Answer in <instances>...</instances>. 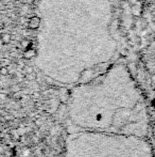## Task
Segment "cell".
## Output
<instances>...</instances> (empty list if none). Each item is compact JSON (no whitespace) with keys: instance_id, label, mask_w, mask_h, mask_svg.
<instances>
[{"instance_id":"1","label":"cell","mask_w":155,"mask_h":157,"mask_svg":"<svg viewBox=\"0 0 155 157\" xmlns=\"http://www.w3.org/2000/svg\"><path fill=\"white\" fill-rule=\"evenodd\" d=\"M69 117L82 131L143 137L148 127L146 106L139 96L121 92L72 96Z\"/></svg>"},{"instance_id":"2","label":"cell","mask_w":155,"mask_h":157,"mask_svg":"<svg viewBox=\"0 0 155 157\" xmlns=\"http://www.w3.org/2000/svg\"><path fill=\"white\" fill-rule=\"evenodd\" d=\"M64 157H151L143 137L82 131L68 139Z\"/></svg>"},{"instance_id":"3","label":"cell","mask_w":155,"mask_h":157,"mask_svg":"<svg viewBox=\"0 0 155 157\" xmlns=\"http://www.w3.org/2000/svg\"><path fill=\"white\" fill-rule=\"evenodd\" d=\"M39 24H41V18L37 17V16H33V17L30 18V21H28V27H29V29H31V30H35L39 27Z\"/></svg>"},{"instance_id":"4","label":"cell","mask_w":155,"mask_h":157,"mask_svg":"<svg viewBox=\"0 0 155 157\" xmlns=\"http://www.w3.org/2000/svg\"><path fill=\"white\" fill-rule=\"evenodd\" d=\"M0 40H1V42H2L3 44H9L12 41V36L9 34V33H3L0 36Z\"/></svg>"},{"instance_id":"5","label":"cell","mask_w":155,"mask_h":157,"mask_svg":"<svg viewBox=\"0 0 155 157\" xmlns=\"http://www.w3.org/2000/svg\"><path fill=\"white\" fill-rule=\"evenodd\" d=\"M35 55H36L35 50H34L32 47H30V48H28V49H26V51H25V53H24V57L26 59H31V58H33Z\"/></svg>"},{"instance_id":"6","label":"cell","mask_w":155,"mask_h":157,"mask_svg":"<svg viewBox=\"0 0 155 157\" xmlns=\"http://www.w3.org/2000/svg\"><path fill=\"white\" fill-rule=\"evenodd\" d=\"M20 46L22 48H26V49H28V48L32 47V43L29 41V40H22V41L20 42Z\"/></svg>"},{"instance_id":"7","label":"cell","mask_w":155,"mask_h":157,"mask_svg":"<svg viewBox=\"0 0 155 157\" xmlns=\"http://www.w3.org/2000/svg\"><path fill=\"white\" fill-rule=\"evenodd\" d=\"M0 72H1L2 74H6V73H8V71H6V67H2Z\"/></svg>"},{"instance_id":"8","label":"cell","mask_w":155,"mask_h":157,"mask_svg":"<svg viewBox=\"0 0 155 157\" xmlns=\"http://www.w3.org/2000/svg\"><path fill=\"white\" fill-rule=\"evenodd\" d=\"M139 1H143V0H139Z\"/></svg>"}]
</instances>
